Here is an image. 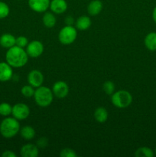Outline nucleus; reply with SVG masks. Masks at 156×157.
<instances>
[{"label":"nucleus","mask_w":156,"mask_h":157,"mask_svg":"<svg viewBox=\"0 0 156 157\" xmlns=\"http://www.w3.org/2000/svg\"><path fill=\"white\" fill-rule=\"evenodd\" d=\"M28 44V41L27 38L24 36L18 37L15 40V45L22 48H24V47H27Z\"/></svg>","instance_id":"a878e982"},{"label":"nucleus","mask_w":156,"mask_h":157,"mask_svg":"<svg viewBox=\"0 0 156 157\" xmlns=\"http://www.w3.org/2000/svg\"><path fill=\"white\" fill-rule=\"evenodd\" d=\"M15 40H16V38L11 34H3L0 37V44H1L2 47L9 49L15 45Z\"/></svg>","instance_id":"2eb2a0df"},{"label":"nucleus","mask_w":156,"mask_h":157,"mask_svg":"<svg viewBox=\"0 0 156 157\" xmlns=\"http://www.w3.org/2000/svg\"><path fill=\"white\" fill-rule=\"evenodd\" d=\"M65 21L67 23V25H71V24H73V19L71 18V17L69 16L66 18Z\"/></svg>","instance_id":"c756f323"},{"label":"nucleus","mask_w":156,"mask_h":157,"mask_svg":"<svg viewBox=\"0 0 156 157\" xmlns=\"http://www.w3.org/2000/svg\"><path fill=\"white\" fill-rule=\"evenodd\" d=\"M28 82L34 87H39L44 82V75L40 71L32 70L28 75Z\"/></svg>","instance_id":"1a4fd4ad"},{"label":"nucleus","mask_w":156,"mask_h":157,"mask_svg":"<svg viewBox=\"0 0 156 157\" xmlns=\"http://www.w3.org/2000/svg\"><path fill=\"white\" fill-rule=\"evenodd\" d=\"M43 52H44V45L41 41L37 40L31 41L26 47V52L31 58H38L42 55Z\"/></svg>","instance_id":"0eeeda50"},{"label":"nucleus","mask_w":156,"mask_h":157,"mask_svg":"<svg viewBox=\"0 0 156 157\" xmlns=\"http://www.w3.org/2000/svg\"><path fill=\"white\" fill-rule=\"evenodd\" d=\"M10 9L9 6L4 2H0V19L5 18L9 15Z\"/></svg>","instance_id":"393cba45"},{"label":"nucleus","mask_w":156,"mask_h":157,"mask_svg":"<svg viewBox=\"0 0 156 157\" xmlns=\"http://www.w3.org/2000/svg\"><path fill=\"white\" fill-rule=\"evenodd\" d=\"M37 145H38V147H41V148H44V147H47V138H45V137L40 138V139L38 140Z\"/></svg>","instance_id":"cd10ccee"},{"label":"nucleus","mask_w":156,"mask_h":157,"mask_svg":"<svg viewBox=\"0 0 156 157\" xmlns=\"http://www.w3.org/2000/svg\"><path fill=\"white\" fill-rule=\"evenodd\" d=\"M152 18L154 20V22L156 23V6L154 7V9H153V12H152Z\"/></svg>","instance_id":"7c9ffc66"},{"label":"nucleus","mask_w":156,"mask_h":157,"mask_svg":"<svg viewBox=\"0 0 156 157\" xmlns=\"http://www.w3.org/2000/svg\"><path fill=\"white\" fill-rule=\"evenodd\" d=\"M111 101L113 105L118 108H125L132 102V96L127 90H118L112 94Z\"/></svg>","instance_id":"20e7f679"},{"label":"nucleus","mask_w":156,"mask_h":157,"mask_svg":"<svg viewBox=\"0 0 156 157\" xmlns=\"http://www.w3.org/2000/svg\"><path fill=\"white\" fill-rule=\"evenodd\" d=\"M154 153H155V154H156V147H155V150H154Z\"/></svg>","instance_id":"2f4dec72"},{"label":"nucleus","mask_w":156,"mask_h":157,"mask_svg":"<svg viewBox=\"0 0 156 157\" xmlns=\"http://www.w3.org/2000/svg\"><path fill=\"white\" fill-rule=\"evenodd\" d=\"M42 21L44 26L47 28H49V29L53 28L56 25L57 22L56 18H55L54 14H52L51 12H45V14L43 16Z\"/></svg>","instance_id":"aec40b11"},{"label":"nucleus","mask_w":156,"mask_h":157,"mask_svg":"<svg viewBox=\"0 0 156 157\" xmlns=\"http://www.w3.org/2000/svg\"><path fill=\"white\" fill-rule=\"evenodd\" d=\"M50 0H28V6L34 12L41 13L50 7Z\"/></svg>","instance_id":"9d476101"},{"label":"nucleus","mask_w":156,"mask_h":157,"mask_svg":"<svg viewBox=\"0 0 156 157\" xmlns=\"http://www.w3.org/2000/svg\"><path fill=\"white\" fill-rule=\"evenodd\" d=\"M77 31L72 25H66L61 29L58 35V39L63 44H70L76 40Z\"/></svg>","instance_id":"39448f33"},{"label":"nucleus","mask_w":156,"mask_h":157,"mask_svg":"<svg viewBox=\"0 0 156 157\" xmlns=\"http://www.w3.org/2000/svg\"><path fill=\"white\" fill-rule=\"evenodd\" d=\"M12 67L7 62H0V81H9L12 78Z\"/></svg>","instance_id":"9b49d317"},{"label":"nucleus","mask_w":156,"mask_h":157,"mask_svg":"<svg viewBox=\"0 0 156 157\" xmlns=\"http://www.w3.org/2000/svg\"><path fill=\"white\" fill-rule=\"evenodd\" d=\"M54 95L58 98H64L69 93V87L64 81H59L54 84L52 87Z\"/></svg>","instance_id":"6e6552de"},{"label":"nucleus","mask_w":156,"mask_h":157,"mask_svg":"<svg viewBox=\"0 0 156 157\" xmlns=\"http://www.w3.org/2000/svg\"><path fill=\"white\" fill-rule=\"evenodd\" d=\"M144 43L147 49L154 52L156 51V32H150L145 36Z\"/></svg>","instance_id":"dca6fc26"},{"label":"nucleus","mask_w":156,"mask_h":157,"mask_svg":"<svg viewBox=\"0 0 156 157\" xmlns=\"http://www.w3.org/2000/svg\"><path fill=\"white\" fill-rule=\"evenodd\" d=\"M102 9V2L100 0H93L89 3L87 6V12L89 15H98L100 13Z\"/></svg>","instance_id":"4468645a"},{"label":"nucleus","mask_w":156,"mask_h":157,"mask_svg":"<svg viewBox=\"0 0 156 157\" xmlns=\"http://www.w3.org/2000/svg\"><path fill=\"white\" fill-rule=\"evenodd\" d=\"M20 134L23 139L26 140H31L35 136V130L31 126H24L20 129Z\"/></svg>","instance_id":"6ab92c4d"},{"label":"nucleus","mask_w":156,"mask_h":157,"mask_svg":"<svg viewBox=\"0 0 156 157\" xmlns=\"http://www.w3.org/2000/svg\"><path fill=\"white\" fill-rule=\"evenodd\" d=\"M34 98L38 106L41 107H47L53 101V91L48 87L41 86L39 87H37V89L35 90Z\"/></svg>","instance_id":"7ed1b4c3"},{"label":"nucleus","mask_w":156,"mask_h":157,"mask_svg":"<svg viewBox=\"0 0 156 157\" xmlns=\"http://www.w3.org/2000/svg\"><path fill=\"white\" fill-rule=\"evenodd\" d=\"M17 1H19V0H17Z\"/></svg>","instance_id":"473e14b6"},{"label":"nucleus","mask_w":156,"mask_h":157,"mask_svg":"<svg viewBox=\"0 0 156 157\" xmlns=\"http://www.w3.org/2000/svg\"><path fill=\"white\" fill-rule=\"evenodd\" d=\"M60 156L61 157H76V153L70 148H64L61 150Z\"/></svg>","instance_id":"bb28decb"},{"label":"nucleus","mask_w":156,"mask_h":157,"mask_svg":"<svg viewBox=\"0 0 156 157\" xmlns=\"http://www.w3.org/2000/svg\"><path fill=\"white\" fill-rule=\"evenodd\" d=\"M21 156L22 157H37L38 156V146L32 144H28L21 148Z\"/></svg>","instance_id":"ddd939ff"},{"label":"nucleus","mask_w":156,"mask_h":157,"mask_svg":"<svg viewBox=\"0 0 156 157\" xmlns=\"http://www.w3.org/2000/svg\"><path fill=\"white\" fill-rule=\"evenodd\" d=\"M12 114L18 121L26 119L30 114V109L28 106L22 103H18L12 107Z\"/></svg>","instance_id":"423d86ee"},{"label":"nucleus","mask_w":156,"mask_h":157,"mask_svg":"<svg viewBox=\"0 0 156 157\" xmlns=\"http://www.w3.org/2000/svg\"><path fill=\"white\" fill-rule=\"evenodd\" d=\"M6 62L12 67H21L25 65L28 62V55L24 48L17 45L8 49L6 55Z\"/></svg>","instance_id":"f257e3e1"},{"label":"nucleus","mask_w":156,"mask_h":157,"mask_svg":"<svg viewBox=\"0 0 156 157\" xmlns=\"http://www.w3.org/2000/svg\"><path fill=\"white\" fill-rule=\"evenodd\" d=\"M135 156L136 157H153L154 156V153L151 149L143 147L136 150Z\"/></svg>","instance_id":"412c9836"},{"label":"nucleus","mask_w":156,"mask_h":157,"mask_svg":"<svg viewBox=\"0 0 156 157\" xmlns=\"http://www.w3.org/2000/svg\"><path fill=\"white\" fill-rule=\"evenodd\" d=\"M49 8L54 13L62 14L67 10V3L65 0H51Z\"/></svg>","instance_id":"f8f14e48"},{"label":"nucleus","mask_w":156,"mask_h":157,"mask_svg":"<svg viewBox=\"0 0 156 157\" xmlns=\"http://www.w3.org/2000/svg\"><path fill=\"white\" fill-rule=\"evenodd\" d=\"M12 107L8 103L0 104V115L3 117H8L12 113Z\"/></svg>","instance_id":"4be33fe9"},{"label":"nucleus","mask_w":156,"mask_h":157,"mask_svg":"<svg viewBox=\"0 0 156 157\" xmlns=\"http://www.w3.org/2000/svg\"><path fill=\"white\" fill-rule=\"evenodd\" d=\"M102 89L105 91V93L108 95H111L114 93L115 85L113 81H107L102 85Z\"/></svg>","instance_id":"b1692460"},{"label":"nucleus","mask_w":156,"mask_h":157,"mask_svg":"<svg viewBox=\"0 0 156 157\" xmlns=\"http://www.w3.org/2000/svg\"><path fill=\"white\" fill-rule=\"evenodd\" d=\"M2 157H16V155H15V153H13L12 151H10V150H6L4 153L2 154Z\"/></svg>","instance_id":"c85d7f7f"},{"label":"nucleus","mask_w":156,"mask_h":157,"mask_svg":"<svg viewBox=\"0 0 156 157\" xmlns=\"http://www.w3.org/2000/svg\"><path fill=\"white\" fill-rule=\"evenodd\" d=\"M108 111L104 107H99L96 108L94 111V118L97 122L105 123L108 119Z\"/></svg>","instance_id":"a211bd4d"},{"label":"nucleus","mask_w":156,"mask_h":157,"mask_svg":"<svg viewBox=\"0 0 156 157\" xmlns=\"http://www.w3.org/2000/svg\"><path fill=\"white\" fill-rule=\"evenodd\" d=\"M91 25V19L89 16L82 15L76 21V28L78 30L84 31L88 29Z\"/></svg>","instance_id":"f3484780"},{"label":"nucleus","mask_w":156,"mask_h":157,"mask_svg":"<svg viewBox=\"0 0 156 157\" xmlns=\"http://www.w3.org/2000/svg\"><path fill=\"white\" fill-rule=\"evenodd\" d=\"M20 131V124L15 117H7L0 124V133L5 138H12Z\"/></svg>","instance_id":"f03ea898"},{"label":"nucleus","mask_w":156,"mask_h":157,"mask_svg":"<svg viewBox=\"0 0 156 157\" xmlns=\"http://www.w3.org/2000/svg\"><path fill=\"white\" fill-rule=\"evenodd\" d=\"M35 90L34 89V87H32V85H25L21 88V92L22 94V95L25 98H32L35 94Z\"/></svg>","instance_id":"5701e85b"}]
</instances>
